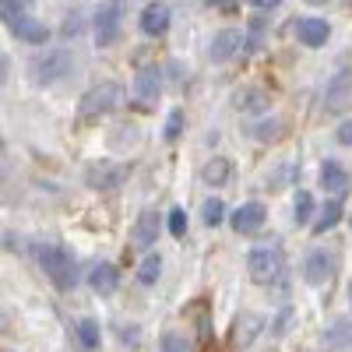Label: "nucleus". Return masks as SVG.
Returning a JSON list of instances; mask_svg holds the SVG:
<instances>
[{"mask_svg": "<svg viewBox=\"0 0 352 352\" xmlns=\"http://www.w3.org/2000/svg\"><path fill=\"white\" fill-rule=\"evenodd\" d=\"M81 28H85V21H81L78 14H71V18L64 21V36H67V39H74V36H81Z\"/></svg>", "mask_w": 352, "mask_h": 352, "instance_id": "nucleus-35", "label": "nucleus"}, {"mask_svg": "<svg viewBox=\"0 0 352 352\" xmlns=\"http://www.w3.org/2000/svg\"><path fill=\"white\" fill-rule=\"evenodd\" d=\"M184 124H187L184 109H180V106L169 109V116H166V127H162V138H166V141H176V138H180V131H184Z\"/></svg>", "mask_w": 352, "mask_h": 352, "instance_id": "nucleus-27", "label": "nucleus"}, {"mask_svg": "<svg viewBox=\"0 0 352 352\" xmlns=\"http://www.w3.org/2000/svg\"><path fill=\"white\" fill-rule=\"evenodd\" d=\"M331 275H335V254L324 250V247H314L307 254V261H303V282L320 289V285L331 282Z\"/></svg>", "mask_w": 352, "mask_h": 352, "instance_id": "nucleus-8", "label": "nucleus"}, {"mask_svg": "<svg viewBox=\"0 0 352 352\" xmlns=\"http://www.w3.org/2000/svg\"><path fill=\"white\" fill-rule=\"evenodd\" d=\"M352 102V67L342 64L331 71V78L324 81V99H320V106H324V113H345Z\"/></svg>", "mask_w": 352, "mask_h": 352, "instance_id": "nucleus-7", "label": "nucleus"}, {"mask_svg": "<svg viewBox=\"0 0 352 352\" xmlns=\"http://www.w3.org/2000/svg\"><path fill=\"white\" fill-rule=\"evenodd\" d=\"M292 320H296V310H292V307H282V314L275 317V328H272V335H275V338H282V335L292 328Z\"/></svg>", "mask_w": 352, "mask_h": 352, "instance_id": "nucleus-32", "label": "nucleus"}, {"mask_svg": "<svg viewBox=\"0 0 352 352\" xmlns=\"http://www.w3.org/2000/svg\"><path fill=\"white\" fill-rule=\"evenodd\" d=\"M264 324H268V320H264L261 314H240L236 320H232V345H236V349H250L254 338L264 331Z\"/></svg>", "mask_w": 352, "mask_h": 352, "instance_id": "nucleus-16", "label": "nucleus"}, {"mask_svg": "<svg viewBox=\"0 0 352 352\" xmlns=\"http://www.w3.org/2000/svg\"><path fill=\"white\" fill-rule=\"evenodd\" d=\"M264 219H268V208H264L261 201H247V204H240V208L229 215V226L236 229L240 236H250V232H257L264 226Z\"/></svg>", "mask_w": 352, "mask_h": 352, "instance_id": "nucleus-11", "label": "nucleus"}, {"mask_svg": "<svg viewBox=\"0 0 352 352\" xmlns=\"http://www.w3.org/2000/svg\"><path fill=\"white\" fill-rule=\"evenodd\" d=\"M204 4H212V8H222V4H226V0H204Z\"/></svg>", "mask_w": 352, "mask_h": 352, "instance_id": "nucleus-39", "label": "nucleus"}, {"mask_svg": "<svg viewBox=\"0 0 352 352\" xmlns=\"http://www.w3.org/2000/svg\"><path fill=\"white\" fill-rule=\"evenodd\" d=\"M169 25H173V11H169L166 4H159V0L144 8L141 18H138V28H141L148 39H162V36L169 32Z\"/></svg>", "mask_w": 352, "mask_h": 352, "instance_id": "nucleus-12", "label": "nucleus"}, {"mask_svg": "<svg viewBox=\"0 0 352 352\" xmlns=\"http://www.w3.org/2000/svg\"><path fill=\"white\" fill-rule=\"evenodd\" d=\"M232 106H236L240 113H268L272 96H268V88L250 85V88H240V92L232 96Z\"/></svg>", "mask_w": 352, "mask_h": 352, "instance_id": "nucleus-17", "label": "nucleus"}, {"mask_svg": "<svg viewBox=\"0 0 352 352\" xmlns=\"http://www.w3.org/2000/svg\"><path fill=\"white\" fill-rule=\"evenodd\" d=\"M240 43H243L240 28H219V32L212 36V46H208V60L212 64H229L232 56L240 53Z\"/></svg>", "mask_w": 352, "mask_h": 352, "instance_id": "nucleus-10", "label": "nucleus"}, {"mask_svg": "<svg viewBox=\"0 0 352 352\" xmlns=\"http://www.w3.org/2000/svg\"><path fill=\"white\" fill-rule=\"evenodd\" d=\"M21 4H28V0H21Z\"/></svg>", "mask_w": 352, "mask_h": 352, "instance_id": "nucleus-41", "label": "nucleus"}, {"mask_svg": "<svg viewBox=\"0 0 352 352\" xmlns=\"http://www.w3.org/2000/svg\"><path fill=\"white\" fill-rule=\"evenodd\" d=\"M71 71H74V53L64 50V46L43 50V56L32 60V81L36 85H56V81H64Z\"/></svg>", "mask_w": 352, "mask_h": 352, "instance_id": "nucleus-4", "label": "nucleus"}, {"mask_svg": "<svg viewBox=\"0 0 352 352\" xmlns=\"http://www.w3.org/2000/svg\"><path fill=\"white\" fill-rule=\"evenodd\" d=\"M113 331H116V338H120L124 345H131V349L141 345V328L138 324H113Z\"/></svg>", "mask_w": 352, "mask_h": 352, "instance_id": "nucleus-30", "label": "nucleus"}, {"mask_svg": "<svg viewBox=\"0 0 352 352\" xmlns=\"http://www.w3.org/2000/svg\"><path fill=\"white\" fill-rule=\"evenodd\" d=\"M18 14H25L21 0H0V21H4V25H11Z\"/></svg>", "mask_w": 352, "mask_h": 352, "instance_id": "nucleus-33", "label": "nucleus"}, {"mask_svg": "<svg viewBox=\"0 0 352 352\" xmlns=\"http://www.w3.org/2000/svg\"><path fill=\"white\" fill-rule=\"evenodd\" d=\"M335 138H338V144L352 148V120H342V124H338V131H335Z\"/></svg>", "mask_w": 352, "mask_h": 352, "instance_id": "nucleus-34", "label": "nucleus"}, {"mask_svg": "<svg viewBox=\"0 0 352 352\" xmlns=\"http://www.w3.org/2000/svg\"><path fill=\"white\" fill-rule=\"evenodd\" d=\"M159 275H162V257L159 254H148V257L141 261V268H138V282L141 285H155Z\"/></svg>", "mask_w": 352, "mask_h": 352, "instance_id": "nucleus-25", "label": "nucleus"}, {"mask_svg": "<svg viewBox=\"0 0 352 352\" xmlns=\"http://www.w3.org/2000/svg\"><path fill=\"white\" fill-rule=\"evenodd\" d=\"M155 240H159V212L155 208H144L138 215L134 229H131V243H134V250H152Z\"/></svg>", "mask_w": 352, "mask_h": 352, "instance_id": "nucleus-14", "label": "nucleus"}, {"mask_svg": "<svg viewBox=\"0 0 352 352\" xmlns=\"http://www.w3.org/2000/svg\"><path fill=\"white\" fill-rule=\"evenodd\" d=\"M292 32H296V39H300L303 46L320 50V46L328 43V36H331V25H328L324 18H314V14H307V18H300L296 25H292Z\"/></svg>", "mask_w": 352, "mask_h": 352, "instance_id": "nucleus-13", "label": "nucleus"}, {"mask_svg": "<svg viewBox=\"0 0 352 352\" xmlns=\"http://www.w3.org/2000/svg\"><path fill=\"white\" fill-rule=\"evenodd\" d=\"M169 232H173L176 240L187 232V212L180 208V204H176V208H169Z\"/></svg>", "mask_w": 352, "mask_h": 352, "instance_id": "nucleus-31", "label": "nucleus"}, {"mask_svg": "<svg viewBox=\"0 0 352 352\" xmlns=\"http://www.w3.org/2000/svg\"><path fill=\"white\" fill-rule=\"evenodd\" d=\"M250 4H254V8H261V11H264V8H268V11H272V8L278 4V0H250Z\"/></svg>", "mask_w": 352, "mask_h": 352, "instance_id": "nucleus-36", "label": "nucleus"}, {"mask_svg": "<svg viewBox=\"0 0 352 352\" xmlns=\"http://www.w3.org/2000/svg\"><path fill=\"white\" fill-rule=\"evenodd\" d=\"M201 219H204V226H208V229L222 226V219H226V204H222L219 197H208V201H204V208H201Z\"/></svg>", "mask_w": 352, "mask_h": 352, "instance_id": "nucleus-26", "label": "nucleus"}, {"mask_svg": "<svg viewBox=\"0 0 352 352\" xmlns=\"http://www.w3.org/2000/svg\"><path fill=\"white\" fill-rule=\"evenodd\" d=\"M131 173H134L131 162L99 159V162H88V166H85V184H88V190L109 194V190H120V187L131 180Z\"/></svg>", "mask_w": 352, "mask_h": 352, "instance_id": "nucleus-3", "label": "nucleus"}, {"mask_svg": "<svg viewBox=\"0 0 352 352\" xmlns=\"http://www.w3.org/2000/svg\"><path fill=\"white\" fill-rule=\"evenodd\" d=\"M349 307H352V282H349Z\"/></svg>", "mask_w": 352, "mask_h": 352, "instance_id": "nucleus-40", "label": "nucleus"}, {"mask_svg": "<svg viewBox=\"0 0 352 352\" xmlns=\"http://www.w3.org/2000/svg\"><path fill=\"white\" fill-rule=\"evenodd\" d=\"M159 345H162V352H190V342L180 331H166Z\"/></svg>", "mask_w": 352, "mask_h": 352, "instance_id": "nucleus-29", "label": "nucleus"}, {"mask_svg": "<svg viewBox=\"0 0 352 352\" xmlns=\"http://www.w3.org/2000/svg\"><path fill=\"white\" fill-rule=\"evenodd\" d=\"M320 187L331 190V194H345V190H349V173H345V166L335 162V159H328L324 166H320Z\"/></svg>", "mask_w": 352, "mask_h": 352, "instance_id": "nucleus-19", "label": "nucleus"}, {"mask_svg": "<svg viewBox=\"0 0 352 352\" xmlns=\"http://www.w3.org/2000/svg\"><path fill=\"white\" fill-rule=\"evenodd\" d=\"M124 102V85L120 81H99L96 88H88L78 102V124H96L113 109H120Z\"/></svg>", "mask_w": 352, "mask_h": 352, "instance_id": "nucleus-1", "label": "nucleus"}, {"mask_svg": "<svg viewBox=\"0 0 352 352\" xmlns=\"http://www.w3.org/2000/svg\"><path fill=\"white\" fill-rule=\"evenodd\" d=\"M162 92V71L152 64V67H141L138 78H134V106L138 109H155V99Z\"/></svg>", "mask_w": 352, "mask_h": 352, "instance_id": "nucleus-9", "label": "nucleus"}, {"mask_svg": "<svg viewBox=\"0 0 352 352\" xmlns=\"http://www.w3.org/2000/svg\"><path fill=\"white\" fill-rule=\"evenodd\" d=\"M36 257H39L43 275H46L56 289H60V292L74 289V282H78V275H74V257H71L60 243H43V247L36 250Z\"/></svg>", "mask_w": 352, "mask_h": 352, "instance_id": "nucleus-2", "label": "nucleus"}, {"mask_svg": "<svg viewBox=\"0 0 352 352\" xmlns=\"http://www.w3.org/2000/svg\"><path fill=\"white\" fill-rule=\"evenodd\" d=\"M285 268V257H282V247L278 243H268V247H254L247 254V275L257 282V285H272Z\"/></svg>", "mask_w": 352, "mask_h": 352, "instance_id": "nucleus-5", "label": "nucleus"}, {"mask_svg": "<svg viewBox=\"0 0 352 352\" xmlns=\"http://www.w3.org/2000/svg\"><path fill=\"white\" fill-rule=\"evenodd\" d=\"M184 314H187V317H194V324H197L201 338H208V324H212V303H208V300H194Z\"/></svg>", "mask_w": 352, "mask_h": 352, "instance_id": "nucleus-23", "label": "nucleus"}, {"mask_svg": "<svg viewBox=\"0 0 352 352\" xmlns=\"http://www.w3.org/2000/svg\"><path fill=\"white\" fill-rule=\"evenodd\" d=\"M78 342L92 352V349H99V342H102V331H99V320H92V317H85V320H78Z\"/></svg>", "mask_w": 352, "mask_h": 352, "instance_id": "nucleus-24", "label": "nucleus"}, {"mask_svg": "<svg viewBox=\"0 0 352 352\" xmlns=\"http://www.w3.org/2000/svg\"><path fill=\"white\" fill-rule=\"evenodd\" d=\"M8 28H11V32H14L21 43H28V46H43V43H50V28H46L39 18H32V14H18Z\"/></svg>", "mask_w": 352, "mask_h": 352, "instance_id": "nucleus-15", "label": "nucleus"}, {"mask_svg": "<svg viewBox=\"0 0 352 352\" xmlns=\"http://www.w3.org/2000/svg\"><path fill=\"white\" fill-rule=\"evenodd\" d=\"M285 134V120H268V124H257L254 127V138L257 141H275Z\"/></svg>", "mask_w": 352, "mask_h": 352, "instance_id": "nucleus-28", "label": "nucleus"}, {"mask_svg": "<svg viewBox=\"0 0 352 352\" xmlns=\"http://www.w3.org/2000/svg\"><path fill=\"white\" fill-rule=\"evenodd\" d=\"M314 212H317L314 194H310V190H296V197H292V222H296V226H307V222L314 219Z\"/></svg>", "mask_w": 352, "mask_h": 352, "instance_id": "nucleus-22", "label": "nucleus"}, {"mask_svg": "<svg viewBox=\"0 0 352 352\" xmlns=\"http://www.w3.org/2000/svg\"><path fill=\"white\" fill-rule=\"evenodd\" d=\"M229 180H232V162L226 155H212L201 166V184L204 187H226Z\"/></svg>", "mask_w": 352, "mask_h": 352, "instance_id": "nucleus-18", "label": "nucleus"}, {"mask_svg": "<svg viewBox=\"0 0 352 352\" xmlns=\"http://www.w3.org/2000/svg\"><path fill=\"white\" fill-rule=\"evenodd\" d=\"M303 4H310V8H324L328 0H303Z\"/></svg>", "mask_w": 352, "mask_h": 352, "instance_id": "nucleus-38", "label": "nucleus"}, {"mask_svg": "<svg viewBox=\"0 0 352 352\" xmlns=\"http://www.w3.org/2000/svg\"><path fill=\"white\" fill-rule=\"evenodd\" d=\"M342 215H345V204H342V194H338V197H335V201H328L324 208H320V215L314 219V232H317V236L331 232V229L342 222Z\"/></svg>", "mask_w": 352, "mask_h": 352, "instance_id": "nucleus-21", "label": "nucleus"}, {"mask_svg": "<svg viewBox=\"0 0 352 352\" xmlns=\"http://www.w3.org/2000/svg\"><path fill=\"white\" fill-rule=\"evenodd\" d=\"M116 282H120V275H116V268H113L109 261L96 264L92 275H88V285H92L99 296H113V292H116Z\"/></svg>", "mask_w": 352, "mask_h": 352, "instance_id": "nucleus-20", "label": "nucleus"}, {"mask_svg": "<svg viewBox=\"0 0 352 352\" xmlns=\"http://www.w3.org/2000/svg\"><path fill=\"white\" fill-rule=\"evenodd\" d=\"M124 11H127V0H106V4H99V11H96V18H92V32H96V43H99L102 50L120 39Z\"/></svg>", "mask_w": 352, "mask_h": 352, "instance_id": "nucleus-6", "label": "nucleus"}, {"mask_svg": "<svg viewBox=\"0 0 352 352\" xmlns=\"http://www.w3.org/2000/svg\"><path fill=\"white\" fill-rule=\"evenodd\" d=\"M4 81H8V60L0 56V85H4Z\"/></svg>", "mask_w": 352, "mask_h": 352, "instance_id": "nucleus-37", "label": "nucleus"}]
</instances>
